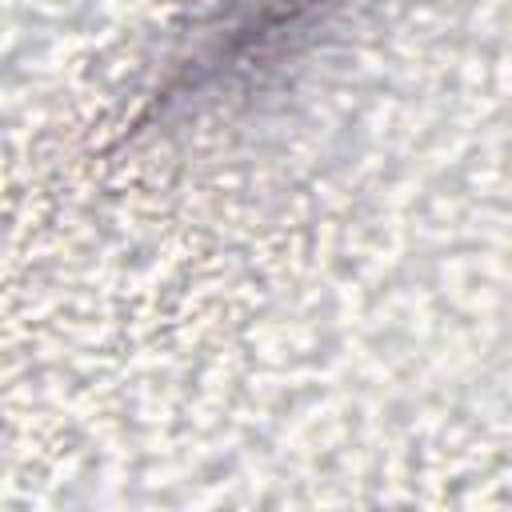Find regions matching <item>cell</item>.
I'll return each instance as SVG.
<instances>
[{"mask_svg":"<svg viewBox=\"0 0 512 512\" xmlns=\"http://www.w3.org/2000/svg\"><path fill=\"white\" fill-rule=\"evenodd\" d=\"M320 0H232L228 24L212 32V64L224 56H244L252 48H264L292 32L304 16H312Z\"/></svg>","mask_w":512,"mask_h":512,"instance_id":"obj_1","label":"cell"}]
</instances>
